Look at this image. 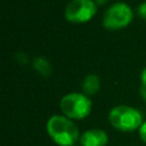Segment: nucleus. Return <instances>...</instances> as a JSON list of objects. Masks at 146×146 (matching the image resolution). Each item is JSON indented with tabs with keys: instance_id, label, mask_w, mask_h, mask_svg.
Wrapping results in <instances>:
<instances>
[{
	"instance_id": "obj_11",
	"label": "nucleus",
	"mask_w": 146,
	"mask_h": 146,
	"mask_svg": "<svg viewBox=\"0 0 146 146\" xmlns=\"http://www.w3.org/2000/svg\"><path fill=\"white\" fill-rule=\"evenodd\" d=\"M140 80H141V86H140V89L146 90V67H145V68H143V71H141V74H140Z\"/></svg>"
},
{
	"instance_id": "obj_10",
	"label": "nucleus",
	"mask_w": 146,
	"mask_h": 146,
	"mask_svg": "<svg viewBox=\"0 0 146 146\" xmlns=\"http://www.w3.org/2000/svg\"><path fill=\"white\" fill-rule=\"evenodd\" d=\"M137 11H138V15H139L143 19H146V1L141 2V3L138 6Z\"/></svg>"
},
{
	"instance_id": "obj_1",
	"label": "nucleus",
	"mask_w": 146,
	"mask_h": 146,
	"mask_svg": "<svg viewBox=\"0 0 146 146\" xmlns=\"http://www.w3.org/2000/svg\"><path fill=\"white\" fill-rule=\"evenodd\" d=\"M49 137L58 146H74L80 140V131L73 120L63 114L50 116L46 123Z\"/></svg>"
},
{
	"instance_id": "obj_9",
	"label": "nucleus",
	"mask_w": 146,
	"mask_h": 146,
	"mask_svg": "<svg viewBox=\"0 0 146 146\" xmlns=\"http://www.w3.org/2000/svg\"><path fill=\"white\" fill-rule=\"evenodd\" d=\"M138 133H139L141 141H144L146 144V121H144L143 124L140 125V128L138 129Z\"/></svg>"
},
{
	"instance_id": "obj_7",
	"label": "nucleus",
	"mask_w": 146,
	"mask_h": 146,
	"mask_svg": "<svg viewBox=\"0 0 146 146\" xmlns=\"http://www.w3.org/2000/svg\"><path fill=\"white\" fill-rule=\"evenodd\" d=\"M81 88L84 95L87 96L95 95L100 88V78L97 74H88L83 79L81 83Z\"/></svg>"
},
{
	"instance_id": "obj_12",
	"label": "nucleus",
	"mask_w": 146,
	"mask_h": 146,
	"mask_svg": "<svg viewBox=\"0 0 146 146\" xmlns=\"http://www.w3.org/2000/svg\"><path fill=\"white\" fill-rule=\"evenodd\" d=\"M95 2L98 3V5H104V3L107 2V0H95Z\"/></svg>"
},
{
	"instance_id": "obj_6",
	"label": "nucleus",
	"mask_w": 146,
	"mask_h": 146,
	"mask_svg": "<svg viewBox=\"0 0 146 146\" xmlns=\"http://www.w3.org/2000/svg\"><path fill=\"white\" fill-rule=\"evenodd\" d=\"M81 146H106L108 136L103 129H89L80 136Z\"/></svg>"
},
{
	"instance_id": "obj_5",
	"label": "nucleus",
	"mask_w": 146,
	"mask_h": 146,
	"mask_svg": "<svg viewBox=\"0 0 146 146\" xmlns=\"http://www.w3.org/2000/svg\"><path fill=\"white\" fill-rule=\"evenodd\" d=\"M97 13V5L95 0H71L65 9V18L75 24L89 22Z\"/></svg>"
},
{
	"instance_id": "obj_2",
	"label": "nucleus",
	"mask_w": 146,
	"mask_h": 146,
	"mask_svg": "<svg viewBox=\"0 0 146 146\" xmlns=\"http://www.w3.org/2000/svg\"><path fill=\"white\" fill-rule=\"evenodd\" d=\"M108 121L113 128L123 132L138 130L144 122L140 111L129 105L114 106L108 113Z\"/></svg>"
},
{
	"instance_id": "obj_3",
	"label": "nucleus",
	"mask_w": 146,
	"mask_h": 146,
	"mask_svg": "<svg viewBox=\"0 0 146 146\" xmlns=\"http://www.w3.org/2000/svg\"><path fill=\"white\" fill-rule=\"evenodd\" d=\"M59 107L66 117L71 120H82L90 114L92 103L89 96L83 92H70L60 99Z\"/></svg>"
},
{
	"instance_id": "obj_13",
	"label": "nucleus",
	"mask_w": 146,
	"mask_h": 146,
	"mask_svg": "<svg viewBox=\"0 0 146 146\" xmlns=\"http://www.w3.org/2000/svg\"><path fill=\"white\" fill-rule=\"evenodd\" d=\"M140 94H141V97L146 100V90H141V89H140Z\"/></svg>"
},
{
	"instance_id": "obj_8",
	"label": "nucleus",
	"mask_w": 146,
	"mask_h": 146,
	"mask_svg": "<svg viewBox=\"0 0 146 146\" xmlns=\"http://www.w3.org/2000/svg\"><path fill=\"white\" fill-rule=\"evenodd\" d=\"M33 67L41 75H44V76L49 75L51 72V66H50L49 62L43 57H36L33 62Z\"/></svg>"
},
{
	"instance_id": "obj_14",
	"label": "nucleus",
	"mask_w": 146,
	"mask_h": 146,
	"mask_svg": "<svg viewBox=\"0 0 146 146\" xmlns=\"http://www.w3.org/2000/svg\"><path fill=\"white\" fill-rule=\"evenodd\" d=\"M74 146H78V145H74ZM80 146H81V145H80Z\"/></svg>"
},
{
	"instance_id": "obj_4",
	"label": "nucleus",
	"mask_w": 146,
	"mask_h": 146,
	"mask_svg": "<svg viewBox=\"0 0 146 146\" xmlns=\"http://www.w3.org/2000/svg\"><path fill=\"white\" fill-rule=\"evenodd\" d=\"M133 18L131 7L122 1L111 5L103 15V26L107 30H121L128 26Z\"/></svg>"
}]
</instances>
